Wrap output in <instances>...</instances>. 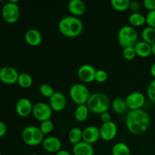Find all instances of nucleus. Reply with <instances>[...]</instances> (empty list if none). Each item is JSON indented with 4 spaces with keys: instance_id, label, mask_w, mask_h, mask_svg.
Returning a JSON list of instances; mask_svg holds the SVG:
<instances>
[{
    "instance_id": "f257e3e1",
    "label": "nucleus",
    "mask_w": 155,
    "mask_h": 155,
    "mask_svg": "<svg viewBox=\"0 0 155 155\" xmlns=\"http://www.w3.org/2000/svg\"><path fill=\"white\" fill-rule=\"evenodd\" d=\"M151 118L147 111L139 110H130L126 117V127L133 135H142L148 130Z\"/></svg>"
},
{
    "instance_id": "f03ea898",
    "label": "nucleus",
    "mask_w": 155,
    "mask_h": 155,
    "mask_svg": "<svg viewBox=\"0 0 155 155\" xmlns=\"http://www.w3.org/2000/svg\"><path fill=\"white\" fill-rule=\"evenodd\" d=\"M58 30L68 38H76L80 36L83 30V24L80 18L74 16H66L60 20Z\"/></svg>"
},
{
    "instance_id": "7ed1b4c3",
    "label": "nucleus",
    "mask_w": 155,
    "mask_h": 155,
    "mask_svg": "<svg viewBox=\"0 0 155 155\" xmlns=\"http://www.w3.org/2000/svg\"><path fill=\"white\" fill-rule=\"evenodd\" d=\"M86 104L89 111L101 114L108 110L110 102L108 96L106 94L102 92H96L90 95Z\"/></svg>"
},
{
    "instance_id": "20e7f679",
    "label": "nucleus",
    "mask_w": 155,
    "mask_h": 155,
    "mask_svg": "<svg viewBox=\"0 0 155 155\" xmlns=\"http://www.w3.org/2000/svg\"><path fill=\"white\" fill-rule=\"evenodd\" d=\"M139 36L136 29L130 25H126L120 29L117 34L118 42L123 48L134 47L139 41Z\"/></svg>"
},
{
    "instance_id": "39448f33",
    "label": "nucleus",
    "mask_w": 155,
    "mask_h": 155,
    "mask_svg": "<svg viewBox=\"0 0 155 155\" xmlns=\"http://www.w3.org/2000/svg\"><path fill=\"white\" fill-rule=\"evenodd\" d=\"M21 136L24 143L29 146H38L42 143L45 139L39 127L35 126L26 127L23 130Z\"/></svg>"
},
{
    "instance_id": "423d86ee",
    "label": "nucleus",
    "mask_w": 155,
    "mask_h": 155,
    "mask_svg": "<svg viewBox=\"0 0 155 155\" xmlns=\"http://www.w3.org/2000/svg\"><path fill=\"white\" fill-rule=\"evenodd\" d=\"M70 98L77 105L86 104L90 97V92L86 85L83 83H75L72 85L69 90Z\"/></svg>"
},
{
    "instance_id": "0eeeda50",
    "label": "nucleus",
    "mask_w": 155,
    "mask_h": 155,
    "mask_svg": "<svg viewBox=\"0 0 155 155\" xmlns=\"http://www.w3.org/2000/svg\"><path fill=\"white\" fill-rule=\"evenodd\" d=\"M20 8L16 1H9L2 6V16L5 21L9 24H14L19 20Z\"/></svg>"
},
{
    "instance_id": "6e6552de",
    "label": "nucleus",
    "mask_w": 155,
    "mask_h": 155,
    "mask_svg": "<svg viewBox=\"0 0 155 155\" xmlns=\"http://www.w3.org/2000/svg\"><path fill=\"white\" fill-rule=\"evenodd\" d=\"M52 111L49 104L45 102H37L33 105V115L36 120L40 122L48 120L52 115Z\"/></svg>"
},
{
    "instance_id": "1a4fd4ad",
    "label": "nucleus",
    "mask_w": 155,
    "mask_h": 155,
    "mask_svg": "<svg viewBox=\"0 0 155 155\" xmlns=\"http://www.w3.org/2000/svg\"><path fill=\"white\" fill-rule=\"evenodd\" d=\"M126 103H127V108L130 110H139L142 109V107L145 105V95L140 92H133L130 93L125 98Z\"/></svg>"
},
{
    "instance_id": "9d476101",
    "label": "nucleus",
    "mask_w": 155,
    "mask_h": 155,
    "mask_svg": "<svg viewBox=\"0 0 155 155\" xmlns=\"http://www.w3.org/2000/svg\"><path fill=\"white\" fill-rule=\"evenodd\" d=\"M100 136L104 141L110 142L114 139V138L117 134V126L113 121L104 123L101 124V127L99 128Z\"/></svg>"
},
{
    "instance_id": "9b49d317",
    "label": "nucleus",
    "mask_w": 155,
    "mask_h": 155,
    "mask_svg": "<svg viewBox=\"0 0 155 155\" xmlns=\"http://www.w3.org/2000/svg\"><path fill=\"white\" fill-rule=\"evenodd\" d=\"M19 75L18 71L12 67L5 66L0 69V80L5 84L18 83Z\"/></svg>"
},
{
    "instance_id": "f8f14e48",
    "label": "nucleus",
    "mask_w": 155,
    "mask_h": 155,
    "mask_svg": "<svg viewBox=\"0 0 155 155\" xmlns=\"http://www.w3.org/2000/svg\"><path fill=\"white\" fill-rule=\"evenodd\" d=\"M96 70L91 64H83L79 68L77 76L82 82L86 83L95 81Z\"/></svg>"
},
{
    "instance_id": "ddd939ff",
    "label": "nucleus",
    "mask_w": 155,
    "mask_h": 155,
    "mask_svg": "<svg viewBox=\"0 0 155 155\" xmlns=\"http://www.w3.org/2000/svg\"><path fill=\"white\" fill-rule=\"evenodd\" d=\"M48 100L49 106L53 111L61 112L64 110L67 106L66 97L60 92H54Z\"/></svg>"
},
{
    "instance_id": "4468645a",
    "label": "nucleus",
    "mask_w": 155,
    "mask_h": 155,
    "mask_svg": "<svg viewBox=\"0 0 155 155\" xmlns=\"http://www.w3.org/2000/svg\"><path fill=\"white\" fill-rule=\"evenodd\" d=\"M33 105L32 101L27 98H21L17 101L15 110L18 116L27 117L33 113Z\"/></svg>"
},
{
    "instance_id": "2eb2a0df",
    "label": "nucleus",
    "mask_w": 155,
    "mask_h": 155,
    "mask_svg": "<svg viewBox=\"0 0 155 155\" xmlns=\"http://www.w3.org/2000/svg\"><path fill=\"white\" fill-rule=\"evenodd\" d=\"M101 138L99 129L95 126H89L83 130V141L87 143H95Z\"/></svg>"
},
{
    "instance_id": "dca6fc26",
    "label": "nucleus",
    "mask_w": 155,
    "mask_h": 155,
    "mask_svg": "<svg viewBox=\"0 0 155 155\" xmlns=\"http://www.w3.org/2000/svg\"><path fill=\"white\" fill-rule=\"evenodd\" d=\"M42 145L44 149L49 153H58L61 150V141L55 136H48L45 138Z\"/></svg>"
},
{
    "instance_id": "f3484780",
    "label": "nucleus",
    "mask_w": 155,
    "mask_h": 155,
    "mask_svg": "<svg viewBox=\"0 0 155 155\" xmlns=\"http://www.w3.org/2000/svg\"><path fill=\"white\" fill-rule=\"evenodd\" d=\"M68 8L72 16H82L86 12V4L82 0H71L68 2Z\"/></svg>"
},
{
    "instance_id": "a211bd4d",
    "label": "nucleus",
    "mask_w": 155,
    "mask_h": 155,
    "mask_svg": "<svg viewBox=\"0 0 155 155\" xmlns=\"http://www.w3.org/2000/svg\"><path fill=\"white\" fill-rule=\"evenodd\" d=\"M26 42L30 46H38L42 41V36L40 32L36 29H29L24 36Z\"/></svg>"
},
{
    "instance_id": "6ab92c4d",
    "label": "nucleus",
    "mask_w": 155,
    "mask_h": 155,
    "mask_svg": "<svg viewBox=\"0 0 155 155\" xmlns=\"http://www.w3.org/2000/svg\"><path fill=\"white\" fill-rule=\"evenodd\" d=\"M95 151L91 144L85 142L83 141L76 144L73 146V154L74 155H94Z\"/></svg>"
},
{
    "instance_id": "aec40b11",
    "label": "nucleus",
    "mask_w": 155,
    "mask_h": 155,
    "mask_svg": "<svg viewBox=\"0 0 155 155\" xmlns=\"http://www.w3.org/2000/svg\"><path fill=\"white\" fill-rule=\"evenodd\" d=\"M135 51H136V55L141 58H147L151 55V46L150 44L144 42V41H139L134 46Z\"/></svg>"
},
{
    "instance_id": "412c9836",
    "label": "nucleus",
    "mask_w": 155,
    "mask_h": 155,
    "mask_svg": "<svg viewBox=\"0 0 155 155\" xmlns=\"http://www.w3.org/2000/svg\"><path fill=\"white\" fill-rule=\"evenodd\" d=\"M111 107L114 111L117 114H124L128 109L125 99L122 98H114L111 102Z\"/></svg>"
},
{
    "instance_id": "4be33fe9",
    "label": "nucleus",
    "mask_w": 155,
    "mask_h": 155,
    "mask_svg": "<svg viewBox=\"0 0 155 155\" xmlns=\"http://www.w3.org/2000/svg\"><path fill=\"white\" fill-rule=\"evenodd\" d=\"M89 110L86 104H81V105H77L75 111H74V117L76 120L78 122H84L86 120L89 116Z\"/></svg>"
},
{
    "instance_id": "5701e85b",
    "label": "nucleus",
    "mask_w": 155,
    "mask_h": 155,
    "mask_svg": "<svg viewBox=\"0 0 155 155\" xmlns=\"http://www.w3.org/2000/svg\"><path fill=\"white\" fill-rule=\"evenodd\" d=\"M142 41L152 45L155 43V28L151 27H146L142 30L141 33Z\"/></svg>"
},
{
    "instance_id": "b1692460",
    "label": "nucleus",
    "mask_w": 155,
    "mask_h": 155,
    "mask_svg": "<svg viewBox=\"0 0 155 155\" xmlns=\"http://www.w3.org/2000/svg\"><path fill=\"white\" fill-rule=\"evenodd\" d=\"M68 140L73 145L83 141V130L78 127H74L68 133Z\"/></svg>"
},
{
    "instance_id": "393cba45",
    "label": "nucleus",
    "mask_w": 155,
    "mask_h": 155,
    "mask_svg": "<svg viewBox=\"0 0 155 155\" xmlns=\"http://www.w3.org/2000/svg\"><path fill=\"white\" fill-rule=\"evenodd\" d=\"M129 22L132 27H141L146 23V18L145 15L139 12L132 13L129 17Z\"/></svg>"
},
{
    "instance_id": "a878e982",
    "label": "nucleus",
    "mask_w": 155,
    "mask_h": 155,
    "mask_svg": "<svg viewBox=\"0 0 155 155\" xmlns=\"http://www.w3.org/2000/svg\"><path fill=\"white\" fill-rule=\"evenodd\" d=\"M112 155H130L131 151L128 145L124 142H117L113 146L111 150Z\"/></svg>"
},
{
    "instance_id": "bb28decb",
    "label": "nucleus",
    "mask_w": 155,
    "mask_h": 155,
    "mask_svg": "<svg viewBox=\"0 0 155 155\" xmlns=\"http://www.w3.org/2000/svg\"><path fill=\"white\" fill-rule=\"evenodd\" d=\"M33 80L31 76L27 73H23L19 75L18 80V83L21 88L24 89H28L31 87L33 85Z\"/></svg>"
},
{
    "instance_id": "cd10ccee",
    "label": "nucleus",
    "mask_w": 155,
    "mask_h": 155,
    "mask_svg": "<svg viewBox=\"0 0 155 155\" xmlns=\"http://www.w3.org/2000/svg\"><path fill=\"white\" fill-rule=\"evenodd\" d=\"M130 0H111L110 5L117 12H125L130 8Z\"/></svg>"
},
{
    "instance_id": "c85d7f7f",
    "label": "nucleus",
    "mask_w": 155,
    "mask_h": 155,
    "mask_svg": "<svg viewBox=\"0 0 155 155\" xmlns=\"http://www.w3.org/2000/svg\"><path fill=\"white\" fill-rule=\"evenodd\" d=\"M39 129H40L41 132L43 133V135H48L51 133L54 130V124L51 120H48L43 121L41 122L40 126H39Z\"/></svg>"
},
{
    "instance_id": "c756f323",
    "label": "nucleus",
    "mask_w": 155,
    "mask_h": 155,
    "mask_svg": "<svg viewBox=\"0 0 155 155\" xmlns=\"http://www.w3.org/2000/svg\"><path fill=\"white\" fill-rule=\"evenodd\" d=\"M39 90L42 96L48 98H49L54 92L52 86H50L49 84H47V83H43V84L41 85V86H39Z\"/></svg>"
},
{
    "instance_id": "7c9ffc66",
    "label": "nucleus",
    "mask_w": 155,
    "mask_h": 155,
    "mask_svg": "<svg viewBox=\"0 0 155 155\" xmlns=\"http://www.w3.org/2000/svg\"><path fill=\"white\" fill-rule=\"evenodd\" d=\"M123 56L128 61H132L136 58V53L134 47H126L123 50Z\"/></svg>"
},
{
    "instance_id": "2f4dec72",
    "label": "nucleus",
    "mask_w": 155,
    "mask_h": 155,
    "mask_svg": "<svg viewBox=\"0 0 155 155\" xmlns=\"http://www.w3.org/2000/svg\"><path fill=\"white\" fill-rule=\"evenodd\" d=\"M147 95L148 98L155 104V79L148 84L147 88Z\"/></svg>"
},
{
    "instance_id": "473e14b6",
    "label": "nucleus",
    "mask_w": 155,
    "mask_h": 155,
    "mask_svg": "<svg viewBox=\"0 0 155 155\" xmlns=\"http://www.w3.org/2000/svg\"><path fill=\"white\" fill-rule=\"evenodd\" d=\"M108 78V75L107 73L104 70H98L95 73V81L98 82V83H104L106 80Z\"/></svg>"
},
{
    "instance_id": "72a5a7b5",
    "label": "nucleus",
    "mask_w": 155,
    "mask_h": 155,
    "mask_svg": "<svg viewBox=\"0 0 155 155\" xmlns=\"http://www.w3.org/2000/svg\"><path fill=\"white\" fill-rule=\"evenodd\" d=\"M145 18H146V24H148V27L155 28V10L148 12Z\"/></svg>"
},
{
    "instance_id": "f704fd0d",
    "label": "nucleus",
    "mask_w": 155,
    "mask_h": 155,
    "mask_svg": "<svg viewBox=\"0 0 155 155\" xmlns=\"http://www.w3.org/2000/svg\"><path fill=\"white\" fill-rule=\"evenodd\" d=\"M144 7L149 12L155 10V0H145L143 2Z\"/></svg>"
},
{
    "instance_id": "c9c22d12",
    "label": "nucleus",
    "mask_w": 155,
    "mask_h": 155,
    "mask_svg": "<svg viewBox=\"0 0 155 155\" xmlns=\"http://www.w3.org/2000/svg\"><path fill=\"white\" fill-rule=\"evenodd\" d=\"M140 3L136 1H130V8H129L133 12V13H135V12H138V11L140 9Z\"/></svg>"
},
{
    "instance_id": "e433bc0d",
    "label": "nucleus",
    "mask_w": 155,
    "mask_h": 155,
    "mask_svg": "<svg viewBox=\"0 0 155 155\" xmlns=\"http://www.w3.org/2000/svg\"><path fill=\"white\" fill-rule=\"evenodd\" d=\"M100 119H101L102 124H104V123H107L111 121V117H110V114L107 111L104 112V113L100 114Z\"/></svg>"
},
{
    "instance_id": "4c0bfd02",
    "label": "nucleus",
    "mask_w": 155,
    "mask_h": 155,
    "mask_svg": "<svg viewBox=\"0 0 155 155\" xmlns=\"http://www.w3.org/2000/svg\"><path fill=\"white\" fill-rule=\"evenodd\" d=\"M7 133V127L5 124L0 120V137H2Z\"/></svg>"
},
{
    "instance_id": "58836bf2",
    "label": "nucleus",
    "mask_w": 155,
    "mask_h": 155,
    "mask_svg": "<svg viewBox=\"0 0 155 155\" xmlns=\"http://www.w3.org/2000/svg\"><path fill=\"white\" fill-rule=\"evenodd\" d=\"M56 155H71V154L66 150H60L58 152L56 153Z\"/></svg>"
},
{
    "instance_id": "ea45409f",
    "label": "nucleus",
    "mask_w": 155,
    "mask_h": 155,
    "mask_svg": "<svg viewBox=\"0 0 155 155\" xmlns=\"http://www.w3.org/2000/svg\"><path fill=\"white\" fill-rule=\"evenodd\" d=\"M150 72H151V74L152 75V77L155 78V63L151 65V68H150Z\"/></svg>"
},
{
    "instance_id": "a19ab883",
    "label": "nucleus",
    "mask_w": 155,
    "mask_h": 155,
    "mask_svg": "<svg viewBox=\"0 0 155 155\" xmlns=\"http://www.w3.org/2000/svg\"><path fill=\"white\" fill-rule=\"evenodd\" d=\"M151 46V54H153L154 55H155V43L152 44Z\"/></svg>"
},
{
    "instance_id": "79ce46f5",
    "label": "nucleus",
    "mask_w": 155,
    "mask_h": 155,
    "mask_svg": "<svg viewBox=\"0 0 155 155\" xmlns=\"http://www.w3.org/2000/svg\"><path fill=\"white\" fill-rule=\"evenodd\" d=\"M31 155H39V154H32Z\"/></svg>"
},
{
    "instance_id": "37998d69",
    "label": "nucleus",
    "mask_w": 155,
    "mask_h": 155,
    "mask_svg": "<svg viewBox=\"0 0 155 155\" xmlns=\"http://www.w3.org/2000/svg\"><path fill=\"white\" fill-rule=\"evenodd\" d=\"M44 155H51V154H44Z\"/></svg>"
},
{
    "instance_id": "c03bdc74",
    "label": "nucleus",
    "mask_w": 155,
    "mask_h": 155,
    "mask_svg": "<svg viewBox=\"0 0 155 155\" xmlns=\"http://www.w3.org/2000/svg\"><path fill=\"white\" fill-rule=\"evenodd\" d=\"M0 155H1V151H0Z\"/></svg>"
}]
</instances>
